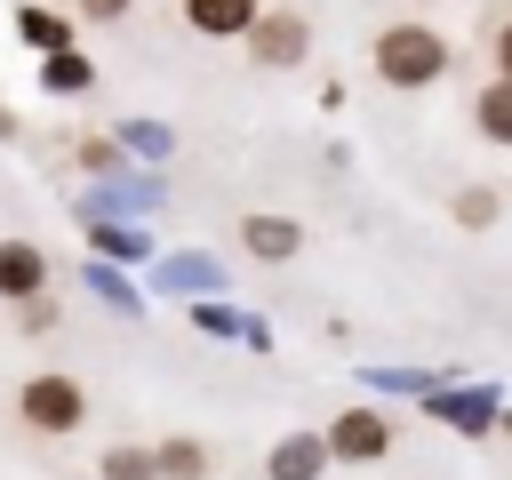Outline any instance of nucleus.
Instances as JSON below:
<instances>
[{
	"instance_id": "f257e3e1",
	"label": "nucleus",
	"mask_w": 512,
	"mask_h": 480,
	"mask_svg": "<svg viewBox=\"0 0 512 480\" xmlns=\"http://www.w3.org/2000/svg\"><path fill=\"white\" fill-rule=\"evenodd\" d=\"M440 64H448L440 32H424V24H384V40H376V72H384L392 88H424V80H440Z\"/></svg>"
},
{
	"instance_id": "f03ea898",
	"label": "nucleus",
	"mask_w": 512,
	"mask_h": 480,
	"mask_svg": "<svg viewBox=\"0 0 512 480\" xmlns=\"http://www.w3.org/2000/svg\"><path fill=\"white\" fill-rule=\"evenodd\" d=\"M80 416H88V400H80L72 376H32V384H24V424H40V432H72Z\"/></svg>"
},
{
	"instance_id": "7ed1b4c3",
	"label": "nucleus",
	"mask_w": 512,
	"mask_h": 480,
	"mask_svg": "<svg viewBox=\"0 0 512 480\" xmlns=\"http://www.w3.org/2000/svg\"><path fill=\"white\" fill-rule=\"evenodd\" d=\"M328 448H336V456H352V464H368V456H384V448H392V424H384L376 408H352V416H336Z\"/></svg>"
},
{
	"instance_id": "20e7f679",
	"label": "nucleus",
	"mask_w": 512,
	"mask_h": 480,
	"mask_svg": "<svg viewBox=\"0 0 512 480\" xmlns=\"http://www.w3.org/2000/svg\"><path fill=\"white\" fill-rule=\"evenodd\" d=\"M248 48H256V64H296V56H304V16H288V8L264 16V24L248 32Z\"/></svg>"
},
{
	"instance_id": "39448f33",
	"label": "nucleus",
	"mask_w": 512,
	"mask_h": 480,
	"mask_svg": "<svg viewBox=\"0 0 512 480\" xmlns=\"http://www.w3.org/2000/svg\"><path fill=\"white\" fill-rule=\"evenodd\" d=\"M40 280H48L40 248H24V240H0V296H24V304H40Z\"/></svg>"
},
{
	"instance_id": "423d86ee",
	"label": "nucleus",
	"mask_w": 512,
	"mask_h": 480,
	"mask_svg": "<svg viewBox=\"0 0 512 480\" xmlns=\"http://www.w3.org/2000/svg\"><path fill=\"white\" fill-rule=\"evenodd\" d=\"M336 448L320 440V432H296V440H280L272 448V480H320V464H328Z\"/></svg>"
},
{
	"instance_id": "0eeeda50",
	"label": "nucleus",
	"mask_w": 512,
	"mask_h": 480,
	"mask_svg": "<svg viewBox=\"0 0 512 480\" xmlns=\"http://www.w3.org/2000/svg\"><path fill=\"white\" fill-rule=\"evenodd\" d=\"M184 16H192L200 32H216V40H224V32H256V24H264V16H256V0H184Z\"/></svg>"
},
{
	"instance_id": "6e6552de",
	"label": "nucleus",
	"mask_w": 512,
	"mask_h": 480,
	"mask_svg": "<svg viewBox=\"0 0 512 480\" xmlns=\"http://www.w3.org/2000/svg\"><path fill=\"white\" fill-rule=\"evenodd\" d=\"M16 24H24V40H32V48H48V56H72V48H64V32H72L64 16H48V8H24Z\"/></svg>"
},
{
	"instance_id": "1a4fd4ad",
	"label": "nucleus",
	"mask_w": 512,
	"mask_h": 480,
	"mask_svg": "<svg viewBox=\"0 0 512 480\" xmlns=\"http://www.w3.org/2000/svg\"><path fill=\"white\" fill-rule=\"evenodd\" d=\"M248 248H256V256H288V248H296V224H280V216H248Z\"/></svg>"
},
{
	"instance_id": "9d476101",
	"label": "nucleus",
	"mask_w": 512,
	"mask_h": 480,
	"mask_svg": "<svg viewBox=\"0 0 512 480\" xmlns=\"http://www.w3.org/2000/svg\"><path fill=\"white\" fill-rule=\"evenodd\" d=\"M432 416H440V424H448V416H456V424H464V432H480V424H488V392H456V400H448V392H440V400H432Z\"/></svg>"
},
{
	"instance_id": "9b49d317",
	"label": "nucleus",
	"mask_w": 512,
	"mask_h": 480,
	"mask_svg": "<svg viewBox=\"0 0 512 480\" xmlns=\"http://www.w3.org/2000/svg\"><path fill=\"white\" fill-rule=\"evenodd\" d=\"M160 472H168V480H200V472H208V448H200V440H168V448H160Z\"/></svg>"
},
{
	"instance_id": "f8f14e48",
	"label": "nucleus",
	"mask_w": 512,
	"mask_h": 480,
	"mask_svg": "<svg viewBox=\"0 0 512 480\" xmlns=\"http://www.w3.org/2000/svg\"><path fill=\"white\" fill-rule=\"evenodd\" d=\"M480 128H488L496 144H512V80H496V88L480 96Z\"/></svg>"
},
{
	"instance_id": "ddd939ff",
	"label": "nucleus",
	"mask_w": 512,
	"mask_h": 480,
	"mask_svg": "<svg viewBox=\"0 0 512 480\" xmlns=\"http://www.w3.org/2000/svg\"><path fill=\"white\" fill-rule=\"evenodd\" d=\"M104 480H152V456H136V448H112V456H104Z\"/></svg>"
},
{
	"instance_id": "4468645a",
	"label": "nucleus",
	"mask_w": 512,
	"mask_h": 480,
	"mask_svg": "<svg viewBox=\"0 0 512 480\" xmlns=\"http://www.w3.org/2000/svg\"><path fill=\"white\" fill-rule=\"evenodd\" d=\"M48 88H64V96L88 88V64H80V56H48Z\"/></svg>"
},
{
	"instance_id": "2eb2a0df",
	"label": "nucleus",
	"mask_w": 512,
	"mask_h": 480,
	"mask_svg": "<svg viewBox=\"0 0 512 480\" xmlns=\"http://www.w3.org/2000/svg\"><path fill=\"white\" fill-rule=\"evenodd\" d=\"M168 280H176V288H208L216 264H208V256H184V264H168Z\"/></svg>"
},
{
	"instance_id": "dca6fc26",
	"label": "nucleus",
	"mask_w": 512,
	"mask_h": 480,
	"mask_svg": "<svg viewBox=\"0 0 512 480\" xmlns=\"http://www.w3.org/2000/svg\"><path fill=\"white\" fill-rule=\"evenodd\" d=\"M456 216H464V224H488V216H496V200H488V192H464V200H456Z\"/></svg>"
},
{
	"instance_id": "f3484780",
	"label": "nucleus",
	"mask_w": 512,
	"mask_h": 480,
	"mask_svg": "<svg viewBox=\"0 0 512 480\" xmlns=\"http://www.w3.org/2000/svg\"><path fill=\"white\" fill-rule=\"evenodd\" d=\"M80 8H88V16H120L128 0H80Z\"/></svg>"
},
{
	"instance_id": "a211bd4d",
	"label": "nucleus",
	"mask_w": 512,
	"mask_h": 480,
	"mask_svg": "<svg viewBox=\"0 0 512 480\" xmlns=\"http://www.w3.org/2000/svg\"><path fill=\"white\" fill-rule=\"evenodd\" d=\"M496 56H504V80H512V24L496 32Z\"/></svg>"
}]
</instances>
